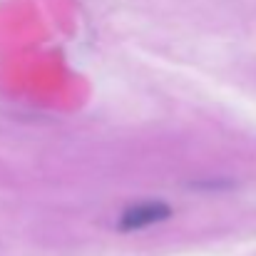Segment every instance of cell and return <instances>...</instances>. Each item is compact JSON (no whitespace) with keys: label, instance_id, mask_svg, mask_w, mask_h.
<instances>
[{"label":"cell","instance_id":"obj_1","mask_svg":"<svg viewBox=\"0 0 256 256\" xmlns=\"http://www.w3.org/2000/svg\"><path fill=\"white\" fill-rule=\"evenodd\" d=\"M172 216V206L164 202H142L134 206H127L120 216V229L122 232H137L144 229L150 224H160L167 222Z\"/></svg>","mask_w":256,"mask_h":256}]
</instances>
